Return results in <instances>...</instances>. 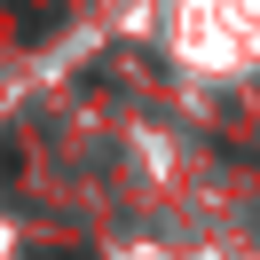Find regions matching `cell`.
<instances>
[{
    "label": "cell",
    "mask_w": 260,
    "mask_h": 260,
    "mask_svg": "<svg viewBox=\"0 0 260 260\" xmlns=\"http://www.w3.org/2000/svg\"><path fill=\"white\" fill-rule=\"evenodd\" d=\"M40 260H79V252H40Z\"/></svg>",
    "instance_id": "1"
}]
</instances>
